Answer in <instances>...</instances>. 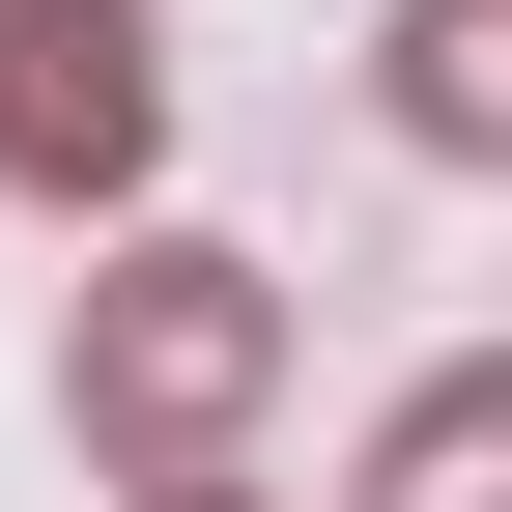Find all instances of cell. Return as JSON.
I'll use <instances>...</instances> for the list:
<instances>
[{
	"instance_id": "cell-1",
	"label": "cell",
	"mask_w": 512,
	"mask_h": 512,
	"mask_svg": "<svg viewBox=\"0 0 512 512\" xmlns=\"http://www.w3.org/2000/svg\"><path fill=\"white\" fill-rule=\"evenodd\" d=\"M256 399H285V285H256V256H114L86 285V456L200 484Z\"/></svg>"
},
{
	"instance_id": "cell-2",
	"label": "cell",
	"mask_w": 512,
	"mask_h": 512,
	"mask_svg": "<svg viewBox=\"0 0 512 512\" xmlns=\"http://www.w3.org/2000/svg\"><path fill=\"white\" fill-rule=\"evenodd\" d=\"M143 143H171L143 0H0V200H143Z\"/></svg>"
},
{
	"instance_id": "cell-3",
	"label": "cell",
	"mask_w": 512,
	"mask_h": 512,
	"mask_svg": "<svg viewBox=\"0 0 512 512\" xmlns=\"http://www.w3.org/2000/svg\"><path fill=\"white\" fill-rule=\"evenodd\" d=\"M342 512H512V342H484V370H427V399L370 427V484H342Z\"/></svg>"
},
{
	"instance_id": "cell-4",
	"label": "cell",
	"mask_w": 512,
	"mask_h": 512,
	"mask_svg": "<svg viewBox=\"0 0 512 512\" xmlns=\"http://www.w3.org/2000/svg\"><path fill=\"white\" fill-rule=\"evenodd\" d=\"M399 143L427 171H512V0H399Z\"/></svg>"
},
{
	"instance_id": "cell-5",
	"label": "cell",
	"mask_w": 512,
	"mask_h": 512,
	"mask_svg": "<svg viewBox=\"0 0 512 512\" xmlns=\"http://www.w3.org/2000/svg\"><path fill=\"white\" fill-rule=\"evenodd\" d=\"M143 512H256V484H228V456H200V484H143Z\"/></svg>"
}]
</instances>
